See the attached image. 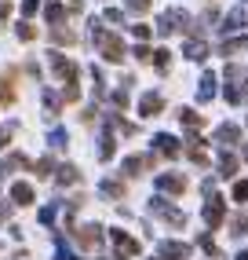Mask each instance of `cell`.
<instances>
[{"label":"cell","instance_id":"2","mask_svg":"<svg viewBox=\"0 0 248 260\" xmlns=\"http://www.w3.org/2000/svg\"><path fill=\"white\" fill-rule=\"evenodd\" d=\"M110 238H113V246H117V260H128V256H135L139 253V242L135 238H128V235H124V231H110Z\"/></svg>","mask_w":248,"mask_h":260},{"label":"cell","instance_id":"1","mask_svg":"<svg viewBox=\"0 0 248 260\" xmlns=\"http://www.w3.org/2000/svg\"><path fill=\"white\" fill-rule=\"evenodd\" d=\"M95 44L102 48V55L110 59V62H120V59H124V44H120L117 37H110V33H102V29H95Z\"/></svg>","mask_w":248,"mask_h":260},{"label":"cell","instance_id":"26","mask_svg":"<svg viewBox=\"0 0 248 260\" xmlns=\"http://www.w3.org/2000/svg\"><path fill=\"white\" fill-rule=\"evenodd\" d=\"M241 260H248V249H244V253H241Z\"/></svg>","mask_w":248,"mask_h":260},{"label":"cell","instance_id":"20","mask_svg":"<svg viewBox=\"0 0 248 260\" xmlns=\"http://www.w3.org/2000/svg\"><path fill=\"white\" fill-rule=\"evenodd\" d=\"M234 231H237V235H248V213L237 216V228H234Z\"/></svg>","mask_w":248,"mask_h":260},{"label":"cell","instance_id":"11","mask_svg":"<svg viewBox=\"0 0 248 260\" xmlns=\"http://www.w3.org/2000/svg\"><path fill=\"white\" fill-rule=\"evenodd\" d=\"M11 198L19 202V205H29V202H33V190H29L26 183H15V187H11Z\"/></svg>","mask_w":248,"mask_h":260},{"label":"cell","instance_id":"15","mask_svg":"<svg viewBox=\"0 0 248 260\" xmlns=\"http://www.w3.org/2000/svg\"><path fill=\"white\" fill-rule=\"evenodd\" d=\"M234 172H237V161L230 158V154H223L219 158V176H234Z\"/></svg>","mask_w":248,"mask_h":260},{"label":"cell","instance_id":"13","mask_svg":"<svg viewBox=\"0 0 248 260\" xmlns=\"http://www.w3.org/2000/svg\"><path fill=\"white\" fill-rule=\"evenodd\" d=\"M237 51H248V37H237V41L223 44V55H237Z\"/></svg>","mask_w":248,"mask_h":260},{"label":"cell","instance_id":"5","mask_svg":"<svg viewBox=\"0 0 248 260\" xmlns=\"http://www.w3.org/2000/svg\"><path fill=\"white\" fill-rule=\"evenodd\" d=\"M157 183H161V190H172V194H183V190H186V180L183 176H161Z\"/></svg>","mask_w":248,"mask_h":260},{"label":"cell","instance_id":"23","mask_svg":"<svg viewBox=\"0 0 248 260\" xmlns=\"http://www.w3.org/2000/svg\"><path fill=\"white\" fill-rule=\"evenodd\" d=\"M48 19H51V22H59V19H62V8H59V4H51V8H48Z\"/></svg>","mask_w":248,"mask_h":260},{"label":"cell","instance_id":"16","mask_svg":"<svg viewBox=\"0 0 248 260\" xmlns=\"http://www.w3.org/2000/svg\"><path fill=\"white\" fill-rule=\"evenodd\" d=\"M226 19H230V22H226V29H237V26H244V11H241V8H234V11L226 15Z\"/></svg>","mask_w":248,"mask_h":260},{"label":"cell","instance_id":"4","mask_svg":"<svg viewBox=\"0 0 248 260\" xmlns=\"http://www.w3.org/2000/svg\"><path fill=\"white\" fill-rule=\"evenodd\" d=\"M139 114L143 117H153V114H161V95H143V103H139Z\"/></svg>","mask_w":248,"mask_h":260},{"label":"cell","instance_id":"19","mask_svg":"<svg viewBox=\"0 0 248 260\" xmlns=\"http://www.w3.org/2000/svg\"><path fill=\"white\" fill-rule=\"evenodd\" d=\"M124 4H128L132 11H146V8H150V0H124Z\"/></svg>","mask_w":248,"mask_h":260},{"label":"cell","instance_id":"24","mask_svg":"<svg viewBox=\"0 0 248 260\" xmlns=\"http://www.w3.org/2000/svg\"><path fill=\"white\" fill-rule=\"evenodd\" d=\"M37 4H40V0H22V15H33V11H37Z\"/></svg>","mask_w":248,"mask_h":260},{"label":"cell","instance_id":"21","mask_svg":"<svg viewBox=\"0 0 248 260\" xmlns=\"http://www.w3.org/2000/svg\"><path fill=\"white\" fill-rule=\"evenodd\" d=\"M157 70H161V74L168 70V51H157Z\"/></svg>","mask_w":248,"mask_h":260},{"label":"cell","instance_id":"7","mask_svg":"<svg viewBox=\"0 0 248 260\" xmlns=\"http://www.w3.org/2000/svg\"><path fill=\"white\" fill-rule=\"evenodd\" d=\"M153 147L161 150V154H168V158H175V154H179V143H175L172 136H157V140H153Z\"/></svg>","mask_w":248,"mask_h":260},{"label":"cell","instance_id":"12","mask_svg":"<svg viewBox=\"0 0 248 260\" xmlns=\"http://www.w3.org/2000/svg\"><path fill=\"white\" fill-rule=\"evenodd\" d=\"M204 55H208V48H204L201 41H190V44H186V59H193V62H201Z\"/></svg>","mask_w":248,"mask_h":260},{"label":"cell","instance_id":"17","mask_svg":"<svg viewBox=\"0 0 248 260\" xmlns=\"http://www.w3.org/2000/svg\"><path fill=\"white\" fill-rule=\"evenodd\" d=\"M80 242H84L88 249H95V246H99V231H95V228H88V231H80Z\"/></svg>","mask_w":248,"mask_h":260},{"label":"cell","instance_id":"8","mask_svg":"<svg viewBox=\"0 0 248 260\" xmlns=\"http://www.w3.org/2000/svg\"><path fill=\"white\" fill-rule=\"evenodd\" d=\"M11 81H15V70H8L4 81H0V103H11V99H15V84H11Z\"/></svg>","mask_w":248,"mask_h":260},{"label":"cell","instance_id":"14","mask_svg":"<svg viewBox=\"0 0 248 260\" xmlns=\"http://www.w3.org/2000/svg\"><path fill=\"white\" fill-rule=\"evenodd\" d=\"M237 136H241L237 125H223V128H219V143H223V147H226V143H237Z\"/></svg>","mask_w":248,"mask_h":260},{"label":"cell","instance_id":"3","mask_svg":"<svg viewBox=\"0 0 248 260\" xmlns=\"http://www.w3.org/2000/svg\"><path fill=\"white\" fill-rule=\"evenodd\" d=\"M204 220H208V228H219V223H223V198H219V194L208 198V205H204Z\"/></svg>","mask_w":248,"mask_h":260},{"label":"cell","instance_id":"22","mask_svg":"<svg viewBox=\"0 0 248 260\" xmlns=\"http://www.w3.org/2000/svg\"><path fill=\"white\" fill-rule=\"evenodd\" d=\"M37 176H51V161H48V158L37 161Z\"/></svg>","mask_w":248,"mask_h":260},{"label":"cell","instance_id":"18","mask_svg":"<svg viewBox=\"0 0 248 260\" xmlns=\"http://www.w3.org/2000/svg\"><path fill=\"white\" fill-rule=\"evenodd\" d=\"M234 198H237V202H248V180H237V187H234Z\"/></svg>","mask_w":248,"mask_h":260},{"label":"cell","instance_id":"9","mask_svg":"<svg viewBox=\"0 0 248 260\" xmlns=\"http://www.w3.org/2000/svg\"><path fill=\"white\" fill-rule=\"evenodd\" d=\"M153 213H161V216H164V220H172V223H183V220H186L179 209H168L164 202H153Z\"/></svg>","mask_w":248,"mask_h":260},{"label":"cell","instance_id":"6","mask_svg":"<svg viewBox=\"0 0 248 260\" xmlns=\"http://www.w3.org/2000/svg\"><path fill=\"white\" fill-rule=\"evenodd\" d=\"M161 253H164V260H183V256L190 253V246H179V242H164Z\"/></svg>","mask_w":248,"mask_h":260},{"label":"cell","instance_id":"25","mask_svg":"<svg viewBox=\"0 0 248 260\" xmlns=\"http://www.w3.org/2000/svg\"><path fill=\"white\" fill-rule=\"evenodd\" d=\"M4 136H8V132H4V128H0V147H4V143H8V140H4Z\"/></svg>","mask_w":248,"mask_h":260},{"label":"cell","instance_id":"10","mask_svg":"<svg viewBox=\"0 0 248 260\" xmlns=\"http://www.w3.org/2000/svg\"><path fill=\"white\" fill-rule=\"evenodd\" d=\"M212 95H216V77L204 74V77H201V92H197V99H201V103H208Z\"/></svg>","mask_w":248,"mask_h":260}]
</instances>
